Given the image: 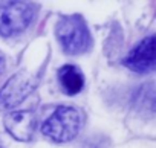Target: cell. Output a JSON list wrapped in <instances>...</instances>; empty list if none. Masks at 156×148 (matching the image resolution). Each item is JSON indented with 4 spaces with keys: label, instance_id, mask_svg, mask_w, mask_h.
Returning a JSON list of instances; mask_svg holds the SVG:
<instances>
[{
    "label": "cell",
    "instance_id": "cell-1",
    "mask_svg": "<svg viewBox=\"0 0 156 148\" xmlns=\"http://www.w3.org/2000/svg\"><path fill=\"white\" fill-rule=\"evenodd\" d=\"M81 127V115L73 107L61 105L43 122L41 131L54 142L63 143L72 140Z\"/></svg>",
    "mask_w": 156,
    "mask_h": 148
},
{
    "label": "cell",
    "instance_id": "cell-2",
    "mask_svg": "<svg viewBox=\"0 0 156 148\" xmlns=\"http://www.w3.org/2000/svg\"><path fill=\"white\" fill-rule=\"evenodd\" d=\"M57 38L67 53H83L90 47L92 38L86 22L80 15L63 17L57 23Z\"/></svg>",
    "mask_w": 156,
    "mask_h": 148
},
{
    "label": "cell",
    "instance_id": "cell-3",
    "mask_svg": "<svg viewBox=\"0 0 156 148\" xmlns=\"http://www.w3.org/2000/svg\"><path fill=\"white\" fill-rule=\"evenodd\" d=\"M35 14L34 3L3 2L0 3V35L11 37L25 31Z\"/></svg>",
    "mask_w": 156,
    "mask_h": 148
},
{
    "label": "cell",
    "instance_id": "cell-4",
    "mask_svg": "<svg viewBox=\"0 0 156 148\" xmlns=\"http://www.w3.org/2000/svg\"><path fill=\"white\" fill-rule=\"evenodd\" d=\"M37 80L28 72H19L0 90V110H9L20 104L35 87Z\"/></svg>",
    "mask_w": 156,
    "mask_h": 148
},
{
    "label": "cell",
    "instance_id": "cell-5",
    "mask_svg": "<svg viewBox=\"0 0 156 148\" xmlns=\"http://www.w3.org/2000/svg\"><path fill=\"white\" fill-rule=\"evenodd\" d=\"M6 131L17 140L28 142L34 137L35 133V125L37 119L35 115L29 110H22V112H11L5 116L3 119Z\"/></svg>",
    "mask_w": 156,
    "mask_h": 148
},
{
    "label": "cell",
    "instance_id": "cell-6",
    "mask_svg": "<svg viewBox=\"0 0 156 148\" xmlns=\"http://www.w3.org/2000/svg\"><path fill=\"white\" fill-rule=\"evenodd\" d=\"M126 66L138 73H148L154 70V37L144 38L126 58Z\"/></svg>",
    "mask_w": 156,
    "mask_h": 148
},
{
    "label": "cell",
    "instance_id": "cell-7",
    "mask_svg": "<svg viewBox=\"0 0 156 148\" xmlns=\"http://www.w3.org/2000/svg\"><path fill=\"white\" fill-rule=\"evenodd\" d=\"M58 83L66 95H76L84 87V75L76 66L64 64L58 70Z\"/></svg>",
    "mask_w": 156,
    "mask_h": 148
},
{
    "label": "cell",
    "instance_id": "cell-8",
    "mask_svg": "<svg viewBox=\"0 0 156 148\" xmlns=\"http://www.w3.org/2000/svg\"><path fill=\"white\" fill-rule=\"evenodd\" d=\"M3 66H5V61H3V58L0 57V73L3 72Z\"/></svg>",
    "mask_w": 156,
    "mask_h": 148
},
{
    "label": "cell",
    "instance_id": "cell-9",
    "mask_svg": "<svg viewBox=\"0 0 156 148\" xmlns=\"http://www.w3.org/2000/svg\"><path fill=\"white\" fill-rule=\"evenodd\" d=\"M0 148H3V146H2V143H0Z\"/></svg>",
    "mask_w": 156,
    "mask_h": 148
}]
</instances>
